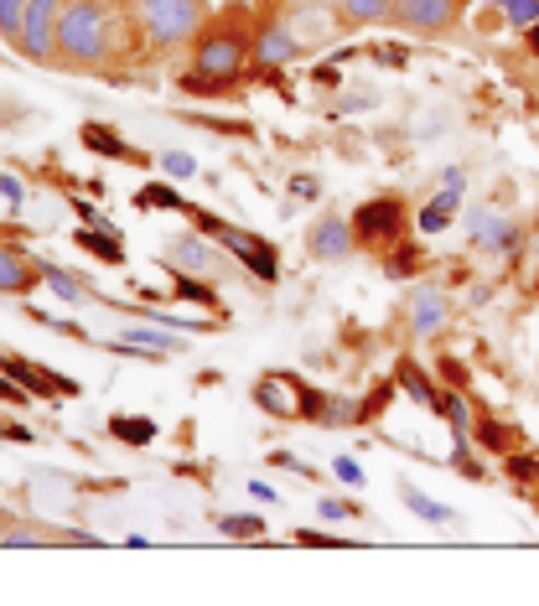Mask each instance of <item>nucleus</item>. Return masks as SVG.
<instances>
[{"label": "nucleus", "instance_id": "obj_8", "mask_svg": "<svg viewBox=\"0 0 539 606\" xmlns=\"http://www.w3.org/2000/svg\"><path fill=\"white\" fill-rule=\"evenodd\" d=\"M219 238L244 259V265H249V270L260 275V280H276V249H270V244H260V238L244 234V229H229V223H223V234H219Z\"/></svg>", "mask_w": 539, "mask_h": 606}, {"label": "nucleus", "instance_id": "obj_39", "mask_svg": "<svg viewBox=\"0 0 539 606\" xmlns=\"http://www.w3.org/2000/svg\"><path fill=\"white\" fill-rule=\"evenodd\" d=\"M0 193L11 197V202H21V197H26V187H21L16 176H0Z\"/></svg>", "mask_w": 539, "mask_h": 606}, {"label": "nucleus", "instance_id": "obj_42", "mask_svg": "<svg viewBox=\"0 0 539 606\" xmlns=\"http://www.w3.org/2000/svg\"><path fill=\"white\" fill-rule=\"evenodd\" d=\"M529 47H535V53H539V21H535V26H529Z\"/></svg>", "mask_w": 539, "mask_h": 606}, {"label": "nucleus", "instance_id": "obj_23", "mask_svg": "<svg viewBox=\"0 0 539 606\" xmlns=\"http://www.w3.org/2000/svg\"><path fill=\"white\" fill-rule=\"evenodd\" d=\"M120 348H125V352H172L177 342H172L166 333H145V327H136V333H125V337H120Z\"/></svg>", "mask_w": 539, "mask_h": 606}, {"label": "nucleus", "instance_id": "obj_24", "mask_svg": "<svg viewBox=\"0 0 539 606\" xmlns=\"http://www.w3.org/2000/svg\"><path fill=\"white\" fill-rule=\"evenodd\" d=\"M172 265H181V270H208V265H213V255L202 249L198 238H181L177 249H172Z\"/></svg>", "mask_w": 539, "mask_h": 606}, {"label": "nucleus", "instance_id": "obj_36", "mask_svg": "<svg viewBox=\"0 0 539 606\" xmlns=\"http://www.w3.org/2000/svg\"><path fill=\"white\" fill-rule=\"evenodd\" d=\"M0 399H5V405H32V394L21 389L16 378H0Z\"/></svg>", "mask_w": 539, "mask_h": 606}, {"label": "nucleus", "instance_id": "obj_27", "mask_svg": "<svg viewBox=\"0 0 539 606\" xmlns=\"http://www.w3.org/2000/svg\"><path fill=\"white\" fill-rule=\"evenodd\" d=\"M488 5H499L514 26H535L539 21V0H488Z\"/></svg>", "mask_w": 539, "mask_h": 606}, {"label": "nucleus", "instance_id": "obj_1", "mask_svg": "<svg viewBox=\"0 0 539 606\" xmlns=\"http://www.w3.org/2000/svg\"><path fill=\"white\" fill-rule=\"evenodd\" d=\"M115 21L104 11V0H68L58 11V53L73 62H99L109 53Z\"/></svg>", "mask_w": 539, "mask_h": 606}, {"label": "nucleus", "instance_id": "obj_10", "mask_svg": "<svg viewBox=\"0 0 539 606\" xmlns=\"http://www.w3.org/2000/svg\"><path fill=\"white\" fill-rule=\"evenodd\" d=\"M255 399H260V410H270V415H301V389H296L291 373H270V378H260Z\"/></svg>", "mask_w": 539, "mask_h": 606}, {"label": "nucleus", "instance_id": "obj_30", "mask_svg": "<svg viewBox=\"0 0 539 606\" xmlns=\"http://www.w3.org/2000/svg\"><path fill=\"white\" fill-rule=\"evenodd\" d=\"M42 280H47V285H52V291L62 295V301H79V295H83L79 280H73L68 270H58V265H42Z\"/></svg>", "mask_w": 539, "mask_h": 606}, {"label": "nucleus", "instance_id": "obj_37", "mask_svg": "<svg viewBox=\"0 0 539 606\" xmlns=\"http://www.w3.org/2000/svg\"><path fill=\"white\" fill-rule=\"evenodd\" d=\"M338 477H342V482H353V488H359V482H363V467L353 462V456H338Z\"/></svg>", "mask_w": 539, "mask_h": 606}, {"label": "nucleus", "instance_id": "obj_28", "mask_svg": "<svg viewBox=\"0 0 539 606\" xmlns=\"http://www.w3.org/2000/svg\"><path fill=\"white\" fill-rule=\"evenodd\" d=\"M136 208H181V197L166 187V182H151V187H140L136 193Z\"/></svg>", "mask_w": 539, "mask_h": 606}, {"label": "nucleus", "instance_id": "obj_25", "mask_svg": "<svg viewBox=\"0 0 539 606\" xmlns=\"http://www.w3.org/2000/svg\"><path fill=\"white\" fill-rule=\"evenodd\" d=\"M172 295H177V301H198V306H219V291H213V285H202V280H187V275H177Z\"/></svg>", "mask_w": 539, "mask_h": 606}, {"label": "nucleus", "instance_id": "obj_32", "mask_svg": "<svg viewBox=\"0 0 539 606\" xmlns=\"http://www.w3.org/2000/svg\"><path fill=\"white\" fill-rule=\"evenodd\" d=\"M223 534H234V539H255V534H260V518H249V513H234V518H223Z\"/></svg>", "mask_w": 539, "mask_h": 606}, {"label": "nucleus", "instance_id": "obj_15", "mask_svg": "<svg viewBox=\"0 0 539 606\" xmlns=\"http://www.w3.org/2000/svg\"><path fill=\"white\" fill-rule=\"evenodd\" d=\"M457 193L461 187H446V193H436L425 208H420V234H441V229L452 223V213H457Z\"/></svg>", "mask_w": 539, "mask_h": 606}, {"label": "nucleus", "instance_id": "obj_38", "mask_svg": "<svg viewBox=\"0 0 539 606\" xmlns=\"http://www.w3.org/2000/svg\"><path fill=\"white\" fill-rule=\"evenodd\" d=\"M415 249H400V255H395V259H389V275H410V270H415Z\"/></svg>", "mask_w": 539, "mask_h": 606}, {"label": "nucleus", "instance_id": "obj_5", "mask_svg": "<svg viewBox=\"0 0 539 606\" xmlns=\"http://www.w3.org/2000/svg\"><path fill=\"white\" fill-rule=\"evenodd\" d=\"M400 197H379V202H363L359 213H353V234L363 238V244H384V238L400 234Z\"/></svg>", "mask_w": 539, "mask_h": 606}, {"label": "nucleus", "instance_id": "obj_11", "mask_svg": "<svg viewBox=\"0 0 539 606\" xmlns=\"http://www.w3.org/2000/svg\"><path fill=\"white\" fill-rule=\"evenodd\" d=\"M472 238L488 244V249H514V244H519V229H514L508 218H499V213H488V208H482V213H472Z\"/></svg>", "mask_w": 539, "mask_h": 606}, {"label": "nucleus", "instance_id": "obj_20", "mask_svg": "<svg viewBox=\"0 0 539 606\" xmlns=\"http://www.w3.org/2000/svg\"><path fill=\"white\" fill-rule=\"evenodd\" d=\"M32 285V265L16 249H0V291H26Z\"/></svg>", "mask_w": 539, "mask_h": 606}, {"label": "nucleus", "instance_id": "obj_4", "mask_svg": "<svg viewBox=\"0 0 539 606\" xmlns=\"http://www.w3.org/2000/svg\"><path fill=\"white\" fill-rule=\"evenodd\" d=\"M68 0H32L26 5V21H21V53L26 58H52L58 53V11Z\"/></svg>", "mask_w": 539, "mask_h": 606}, {"label": "nucleus", "instance_id": "obj_31", "mask_svg": "<svg viewBox=\"0 0 539 606\" xmlns=\"http://www.w3.org/2000/svg\"><path fill=\"white\" fill-rule=\"evenodd\" d=\"M478 435H482V441H488L493 451H514V446H519V435L508 431V426H499V420H482Z\"/></svg>", "mask_w": 539, "mask_h": 606}, {"label": "nucleus", "instance_id": "obj_7", "mask_svg": "<svg viewBox=\"0 0 539 606\" xmlns=\"http://www.w3.org/2000/svg\"><path fill=\"white\" fill-rule=\"evenodd\" d=\"M296 53H301V42L285 21H265L260 32H255V62L260 68H280V62H291Z\"/></svg>", "mask_w": 539, "mask_h": 606}, {"label": "nucleus", "instance_id": "obj_21", "mask_svg": "<svg viewBox=\"0 0 539 606\" xmlns=\"http://www.w3.org/2000/svg\"><path fill=\"white\" fill-rule=\"evenodd\" d=\"M441 415L452 420V431H457V456H461V451H467V426H472L467 399H461V394H441Z\"/></svg>", "mask_w": 539, "mask_h": 606}, {"label": "nucleus", "instance_id": "obj_26", "mask_svg": "<svg viewBox=\"0 0 539 606\" xmlns=\"http://www.w3.org/2000/svg\"><path fill=\"white\" fill-rule=\"evenodd\" d=\"M26 5H32V0H0V32L11 37V47L21 42V21H26Z\"/></svg>", "mask_w": 539, "mask_h": 606}, {"label": "nucleus", "instance_id": "obj_41", "mask_svg": "<svg viewBox=\"0 0 539 606\" xmlns=\"http://www.w3.org/2000/svg\"><path fill=\"white\" fill-rule=\"evenodd\" d=\"M321 513H327V518H348L353 509H348V503H321Z\"/></svg>", "mask_w": 539, "mask_h": 606}, {"label": "nucleus", "instance_id": "obj_12", "mask_svg": "<svg viewBox=\"0 0 539 606\" xmlns=\"http://www.w3.org/2000/svg\"><path fill=\"white\" fill-rule=\"evenodd\" d=\"M285 26L296 32L301 47H312V42H332V16H327V5H301Z\"/></svg>", "mask_w": 539, "mask_h": 606}, {"label": "nucleus", "instance_id": "obj_9", "mask_svg": "<svg viewBox=\"0 0 539 606\" xmlns=\"http://www.w3.org/2000/svg\"><path fill=\"white\" fill-rule=\"evenodd\" d=\"M395 16H400L405 26L436 32V26H452V16H457V0H395Z\"/></svg>", "mask_w": 539, "mask_h": 606}, {"label": "nucleus", "instance_id": "obj_35", "mask_svg": "<svg viewBox=\"0 0 539 606\" xmlns=\"http://www.w3.org/2000/svg\"><path fill=\"white\" fill-rule=\"evenodd\" d=\"M374 62H384V68H405V62H410V53H405V47H395V42H379V47H374Z\"/></svg>", "mask_w": 539, "mask_h": 606}, {"label": "nucleus", "instance_id": "obj_17", "mask_svg": "<svg viewBox=\"0 0 539 606\" xmlns=\"http://www.w3.org/2000/svg\"><path fill=\"white\" fill-rule=\"evenodd\" d=\"M348 238H353V229H348L342 218H327L317 234H312V249H317L321 259H338V255H348Z\"/></svg>", "mask_w": 539, "mask_h": 606}, {"label": "nucleus", "instance_id": "obj_43", "mask_svg": "<svg viewBox=\"0 0 539 606\" xmlns=\"http://www.w3.org/2000/svg\"><path fill=\"white\" fill-rule=\"evenodd\" d=\"M301 5H327V0H301Z\"/></svg>", "mask_w": 539, "mask_h": 606}, {"label": "nucleus", "instance_id": "obj_18", "mask_svg": "<svg viewBox=\"0 0 539 606\" xmlns=\"http://www.w3.org/2000/svg\"><path fill=\"white\" fill-rule=\"evenodd\" d=\"M109 435L125 441V446H145V441H156V426H151V420H136V415H115V420H109Z\"/></svg>", "mask_w": 539, "mask_h": 606}, {"label": "nucleus", "instance_id": "obj_22", "mask_svg": "<svg viewBox=\"0 0 539 606\" xmlns=\"http://www.w3.org/2000/svg\"><path fill=\"white\" fill-rule=\"evenodd\" d=\"M405 509L420 513L425 524H452V518H457L446 503H431V498H425V492H415V488H405Z\"/></svg>", "mask_w": 539, "mask_h": 606}, {"label": "nucleus", "instance_id": "obj_29", "mask_svg": "<svg viewBox=\"0 0 539 606\" xmlns=\"http://www.w3.org/2000/svg\"><path fill=\"white\" fill-rule=\"evenodd\" d=\"M342 11H348V21H379L395 11V0H342Z\"/></svg>", "mask_w": 539, "mask_h": 606}, {"label": "nucleus", "instance_id": "obj_33", "mask_svg": "<svg viewBox=\"0 0 539 606\" xmlns=\"http://www.w3.org/2000/svg\"><path fill=\"white\" fill-rule=\"evenodd\" d=\"M161 166H166V176H192V172H198V161L187 156V151H166Z\"/></svg>", "mask_w": 539, "mask_h": 606}, {"label": "nucleus", "instance_id": "obj_6", "mask_svg": "<svg viewBox=\"0 0 539 606\" xmlns=\"http://www.w3.org/2000/svg\"><path fill=\"white\" fill-rule=\"evenodd\" d=\"M0 373H5V378H16L26 394H42V399H52V394H79L73 378H52L47 369L26 363V358H0Z\"/></svg>", "mask_w": 539, "mask_h": 606}, {"label": "nucleus", "instance_id": "obj_40", "mask_svg": "<svg viewBox=\"0 0 539 606\" xmlns=\"http://www.w3.org/2000/svg\"><path fill=\"white\" fill-rule=\"evenodd\" d=\"M291 193H296V197H317V182H312V176H296V182H291Z\"/></svg>", "mask_w": 539, "mask_h": 606}, {"label": "nucleus", "instance_id": "obj_34", "mask_svg": "<svg viewBox=\"0 0 539 606\" xmlns=\"http://www.w3.org/2000/svg\"><path fill=\"white\" fill-rule=\"evenodd\" d=\"M508 477H514V482H535L539 462H535V456H508Z\"/></svg>", "mask_w": 539, "mask_h": 606}, {"label": "nucleus", "instance_id": "obj_19", "mask_svg": "<svg viewBox=\"0 0 539 606\" xmlns=\"http://www.w3.org/2000/svg\"><path fill=\"white\" fill-rule=\"evenodd\" d=\"M400 389L415 399V405H425V410H441V394L425 384V373L415 369V363H400Z\"/></svg>", "mask_w": 539, "mask_h": 606}, {"label": "nucleus", "instance_id": "obj_13", "mask_svg": "<svg viewBox=\"0 0 539 606\" xmlns=\"http://www.w3.org/2000/svg\"><path fill=\"white\" fill-rule=\"evenodd\" d=\"M83 145L89 151H99V156H115V161H145L136 145H125L115 130H104V125H83Z\"/></svg>", "mask_w": 539, "mask_h": 606}, {"label": "nucleus", "instance_id": "obj_3", "mask_svg": "<svg viewBox=\"0 0 539 606\" xmlns=\"http://www.w3.org/2000/svg\"><path fill=\"white\" fill-rule=\"evenodd\" d=\"M136 11H140L145 37L161 42V47L192 37V32L202 26V5H198V0H136Z\"/></svg>", "mask_w": 539, "mask_h": 606}, {"label": "nucleus", "instance_id": "obj_44", "mask_svg": "<svg viewBox=\"0 0 539 606\" xmlns=\"http://www.w3.org/2000/svg\"><path fill=\"white\" fill-rule=\"evenodd\" d=\"M0 528H5V524H0Z\"/></svg>", "mask_w": 539, "mask_h": 606}, {"label": "nucleus", "instance_id": "obj_16", "mask_svg": "<svg viewBox=\"0 0 539 606\" xmlns=\"http://www.w3.org/2000/svg\"><path fill=\"white\" fill-rule=\"evenodd\" d=\"M83 244V249H89V255H99L104 265H120L125 259V249H120V234H115V229H109V223H104V229H79V234H73Z\"/></svg>", "mask_w": 539, "mask_h": 606}, {"label": "nucleus", "instance_id": "obj_14", "mask_svg": "<svg viewBox=\"0 0 539 606\" xmlns=\"http://www.w3.org/2000/svg\"><path fill=\"white\" fill-rule=\"evenodd\" d=\"M441 316H446L441 295L436 291H415V301H410V327H415V337H431V333H436Z\"/></svg>", "mask_w": 539, "mask_h": 606}, {"label": "nucleus", "instance_id": "obj_2", "mask_svg": "<svg viewBox=\"0 0 539 606\" xmlns=\"http://www.w3.org/2000/svg\"><path fill=\"white\" fill-rule=\"evenodd\" d=\"M244 32L234 26V21H219L213 32H202L198 42V62H192V89H223V83L239 73V62H244Z\"/></svg>", "mask_w": 539, "mask_h": 606}]
</instances>
